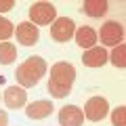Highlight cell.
<instances>
[{"label":"cell","instance_id":"6da1fadb","mask_svg":"<svg viewBox=\"0 0 126 126\" xmlns=\"http://www.w3.org/2000/svg\"><path fill=\"white\" fill-rule=\"evenodd\" d=\"M76 80V69H74L72 63H55L50 67V80H48V93L53 94L55 99H63L67 97L72 84Z\"/></svg>","mask_w":126,"mask_h":126},{"label":"cell","instance_id":"7a4b0ae2","mask_svg":"<svg viewBox=\"0 0 126 126\" xmlns=\"http://www.w3.org/2000/svg\"><path fill=\"white\" fill-rule=\"evenodd\" d=\"M46 74V61L42 57H30L17 67V82L21 84V88H32L40 82V78Z\"/></svg>","mask_w":126,"mask_h":126},{"label":"cell","instance_id":"3957f363","mask_svg":"<svg viewBox=\"0 0 126 126\" xmlns=\"http://www.w3.org/2000/svg\"><path fill=\"white\" fill-rule=\"evenodd\" d=\"M57 17V9L50 2H36L30 6V19L34 25H48Z\"/></svg>","mask_w":126,"mask_h":126},{"label":"cell","instance_id":"277c9868","mask_svg":"<svg viewBox=\"0 0 126 126\" xmlns=\"http://www.w3.org/2000/svg\"><path fill=\"white\" fill-rule=\"evenodd\" d=\"M99 36L105 46H118V44H122V38H124V27L118 21H107L101 25Z\"/></svg>","mask_w":126,"mask_h":126},{"label":"cell","instance_id":"5b68a950","mask_svg":"<svg viewBox=\"0 0 126 126\" xmlns=\"http://www.w3.org/2000/svg\"><path fill=\"white\" fill-rule=\"evenodd\" d=\"M107 111H109V105H107V99H103V97H90L84 105V116L90 122L103 120L107 116Z\"/></svg>","mask_w":126,"mask_h":126},{"label":"cell","instance_id":"8992f818","mask_svg":"<svg viewBox=\"0 0 126 126\" xmlns=\"http://www.w3.org/2000/svg\"><path fill=\"white\" fill-rule=\"evenodd\" d=\"M74 34H76L74 21H72V19H67V17L55 19V23L50 25V36H53L57 42H67Z\"/></svg>","mask_w":126,"mask_h":126},{"label":"cell","instance_id":"52a82bcc","mask_svg":"<svg viewBox=\"0 0 126 126\" xmlns=\"http://www.w3.org/2000/svg\"><path fill=\"white\" fill-rule=\"evenodd\" d=\"M17 40L21 42L23 46H34L38 42V38H40V32H38V27L34 25L32 21H23L17 25Z\"/></svg>","mask_w":126,"mask_h":126},{"label":"cell","instance_id":"ba28073f","mask_svg":"<svg viewBox=\"0 0 126 126\" xmlns=\"http://www.w3.org/2000/svg\"><path fill=\"white\" fill-rule=\"evenodd\" d=\"M84 122V111L76 105H65L59 111V124L61 126H82Z\"/></svg>","mask_w":126,"mask_h":126},{"label":"cell","instance_id":"9c48e42d","mask_svg":"<svg viewBox=\"0 0 126 126\" xmlns=\"http://www.w3.org/2000/svg\"><path fill=\"white\" fill-rule=\"evenodd\" d=\"M53 103L46 99H40V101H34V103H30L25 107V116L30 118V120H44V118H48L50 113H53Z\"/></svg>","mask_w":126,"mask_h":126},{"label":"cell","instance_id":"30bf717a","mask_svg":"<svg viewBox=\"0 0 126 126\" xmlns=\"http://www.w3.org/2000/svg\"><path fill=\"white\" fill-rule=\"evenodd\" d=\"M4 103L9 109H19L27 103V93L21 86H9L4 90Z\"/></svg>","mask_w":126,"mask_h":126},{"label":"cell","instance_id":"8fae6325","mask_svg":"<svg viewBox=\"0 0 126 126\" xmlns=\"http://www.w3.org/2000/svg\"><path fill=\"white\" fill-rule=\"evenodd\" d=\"M105 61H107V50L101 48V46H93L82 55V63L88 67H101Z\"/></svg>","mask_w":126,"mask_h":126},{"label":"cell","instance_id":"7c38bea8","mask_svg":"<svg viewBox=\"0 0 126 126\" xmlns=\"http://www.w3.org/2000/svg\"><path fill=\"white\" fill-rule=\"evenodd\" d=\"M74 36H76V42L82 46V48H86V50L93 48V46H97V32H94L93 27H88V25L80 27Z\"/></svg>","mask_w":126,"mask_h":126},{"label":"cell","instance_id":"4fadbf2b","mask_svg":"<svg viewBox=\"0 0 126 126\" xmlns=\"http://www.w3.org/2000/svg\"><path fill=\"white\" fill-rule=\"evenodd\" d=\"M82 11H84L88 17H101V15L107 13V2H105V0H84Z\"/></svg>","mask_w":126,"mask_h":126},{"label":"cell","instance_id":"5bb4252c","mask_svg":"<svg viewBox=\"0 0 126 126\" xmlns=\"http://www.w3.org/2000/svg\"><path fill=\"white\" fill-rule=\"evenodd\" d=\"M17 57V48L13 42H0V63L2 65H11Z\"/></svg>","mask_w":126,"mask_h":126},{"label":"cell","instance_id":"9a60e30c","mask_svg":"<svg viewBox=\"0 0 126 126\" xmlns=\"http://www.w3.org/2000/svg\"><path fill=\"white\" fill-rule=\"evenodd\" d=\"M111 63L116 67H126V44H118L111 53Z\"/></svg>","mask_w":126,"mask_h":126},{"label":"cell","instance_id":"2e32d148","mask_svg":"<svg viewBox=\"0 0 126 126\" xmlns=\"http://www.w3.org/2000/svg\"><path fill=\"white\" fill-rule=\"evenodd\" d=\"M15 34V30H13V23L9 21V19H4V17H0V40H9L11 36Z\"/></svg>","mask_w":126,"mask_h":126},{"label":"cell","instance_id":"e0dca14e","mask_svg":"<svg viewBox=\"0 0 126 126\" xmlns=\"http://www.w3.org/2000/svg\"><path fill=\"white\" fill-rule=\"evenodd\" d=\"M111 122H113V126H126V107L124 105H120V107L113 109Z\"/></svg>","mask_w":126,"mask_h":126},{"label":"cell","instance_id":"ac0fdd59","mask_svg":"<svg viewBox=\"0 0 126 126\" xmlns=\"http://www.w3.org/2000/svg\"><path fill=\"white\" fill-rule=\"evenodd\" d=\"M13 6H15L13 0H0V13H2V11H11Z\"/></svg>","mask_w":126,"mask_h":126},{"label":"cell","instance_id":"d6986e66","mask_svg":"<svg viewBox=\"0 0 126 126\" xmlns=\"http://www.w3.org/2000/svg\"><path fill=\"white\" fill-rule=\"evenodd\" d=\"M0 126H9V113L4 109H0Z\"/></svg>","mask_w":126,"mask_h":126}]
</instances>
